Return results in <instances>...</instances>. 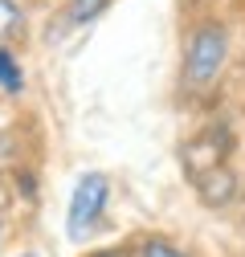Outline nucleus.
Returning <instances> with one entry per match:
<instances>
[{
	"instance_id": "7ed1b4c3",
	"label": "nucleus",
	"mask_w": 245,
	"mask_h": 257,
	"mask_svg": "<svg viewBox=\"0 0 245 257\" xmlns=\"http://www.w3.org/2000/svg\"><path fill=\"white\" fill-rule=\"evenodd\" d=\"M106 5H110V0H74L70 21H74V25H86V21H94V17H98Z\"/></svg>"
},
{
	"instance_id": "423d86ee",
	"label": "nucleus",
	"mask_w": 245,
	"mask_h": 257,
	"mask_svg": "<svg viewBox=\"0 0 245 257\" xmlns=\"http://www.w3.org/2000/svg\"><path fill=\"white\" fill-rule=\"evenodd\" d=\"M94 257H122V253H94Z\"/></svg>"
},
{
	"instance_id": "20e7f679",
	"label": "nucleus",
	"mask_w": 245,
	"mask_h": 257,
	"mask_svg": "<svg viewBox=\"0 0 245 257\" xmlns=\"http://www.w3.org/2000/svg\"><path fill=\"white\" fill-rule=\"evenodd\" d=\"M0 86L5 90H21V70H17V61H13V53L9 49H0Z\"/></svg>"
},
{
	"instance_id": "f257e3e1",
	"label": "nucleus",
	"mask_w": 245,
	"mask_h": 257,
	"mask_svg": "<svg viewBox=\"0 0 245 257\" xmlns=\"http://www.w3.org/2000/svg\"><path fill=\"white\" fill-rule=\"evenodd\" d=\"M106 196H110L106 176L90 172V176H82V180H78L74 200H70V216H66L70 237H86L90 229H94V220H98V216H102V208H106Z\"/></svg>"
},
{
	"instance_id": "f03ea898",
	"label": "nucleus",
	"mask_w": 245,
	"mask_h": 257,
	"mask_svg": "<svg viewBox=\"0 0 245 257\" xmlns=\"http://www.w3.org/2000/svg\"><path fill=\"white\" fill-rule=\"evenodd\" d=\"M221 66H225V33L217 25H208V29H200V33L192 37V45H188V82L192 86H204V82H212L221 74Z\"/></svg>"
},
{
	"instance_id": "39448f33",
	"label": "nucleus",
	"mask_w": 245,
	"mask_h": 257,
	"mask_svg": "<svg viewBox=\"0 0 245 257\" xmlns=\"http://www.w3.org/2000/svg\"><path fill=\"white\" fill-rule=\"evenodd\" d=\"M143 257H184V253L172 249V245H164V241H151V245L143 249Z\"/></svg>"
}]
</instances>
